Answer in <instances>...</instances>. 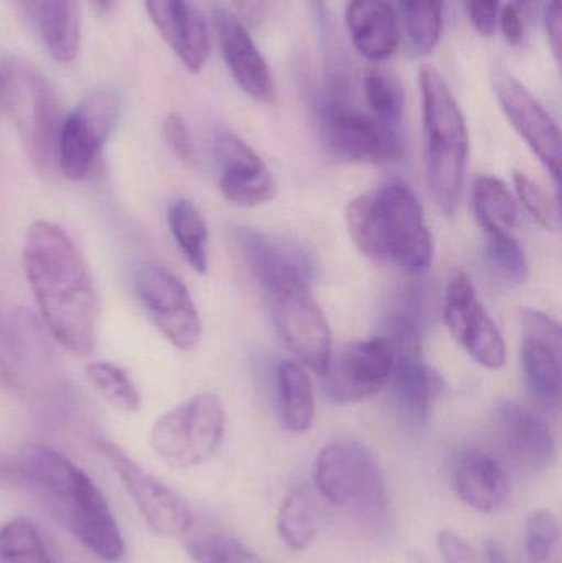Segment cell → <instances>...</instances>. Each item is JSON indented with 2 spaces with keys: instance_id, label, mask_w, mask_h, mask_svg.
Returning a JSON list of instances; mask_svg holds the SVG:
<instances>
[{
  "instance_id": "obj_25",
  "label": "cell",
  "mask_w": 562,
  "mask_h": 563,
  "mask_svg": "<svg viewBox=\"0 0 562 563\" xmlns=\"http://www.w3.org/2000/svg\"><path fill=\"white\" fill-rule=\"evenodd\" d=\"M277 534L293 551H306L319 534V506L309 485L294 486L277 512Z\"/></svg>"
},
{
  "instance_id": "obj_15",
  "label": "cell",
  "mask_w": 562,
  "mask_h": 563,
  "mask_svg": "<svg viewBox=\"0 0 562 563\" xmlns=\"http://www.w3.org/2000/svg\"><path fill=\"white\" fill-rule=\"evenodd\" d=\"M20 78L16 82L12 73L20 132L38 174L52 177L58 170L59 134L65 118L55 92L42 76L22 73Z\"/></svg>"
},
{
  "instance_id": "obj_20",
  "label": "cell",
  "mask_w": 562,
  "mask_h": 563,
  "mask_svg": "<svg viewBox=\"0 0 562 563\" xmlns=\"http://www.w3.org/2000/svg\"><path fill=\"white\" fill-rule=\"evenodd\" d=\"M148 19L188 71L200 73L210 56L203 16L188 0H144Z\"/></svg>"
},
{
  "instance_id": "obj_27",
  "label": "cell",
  "mask_w": 562,
  "mask_h": 563,
  "mask_svg": "<svg viewBox=\"0 0 562 563\" xmlns=\"http://www.w3.org/2000/svg\"><path fill=\"white\" fill-rule=\"evenodd\" d=\"M168 227L187 263L198 274H207L208 230L198 208L185 198L172 201L168 207Z\"/></svg>"
},
{
  "instance_id": "obj_36",
  "label": "cell",
  "mask_w": 562,
  "mask_h": 563,
  "mask_svg": "<svg viewBox=\"0 0 562 563\" xmlns=\"http://www.w3.org/2000/svg\"><path fill=\"white\" fill-rule=\"evenodd\" d=\"M20 387L19 350L12 333L0 320V389L15 390Z\"/></svg>"
},
{
  "instance_id": "obj_18",
  "label": "cell",
  "mask_w": 562,
  "mask_h": 563,
  "mask_svg": "<svg viewBox=\"0 0 562 563\" xmlns=\"http://www.w3.org/2000/svg\"><path fill=\"white\" fill-rule=\"evenodd\" d=\"M213 157L218 187L231 205L256 208L279 194V185L263 158L236 135L220 132L213 141Z\"/></svg>"
},
{
  "instance_id": "obj_1",
  "label": "cell",
  "mask_w": 562,
  "mask_h": 563,
  "mask_svg": "<svg viewBox=\"0 0 562 563\" xmlns=\"http://www.w3.org/2000/svg\"><path fill=\"white\" fill-rule=\"evenodd\" d=\"M23 266L49 333L75 356L91 353L98 298L75 241L56 224L36 221L26 231Z\"/></svg>"
},
{
  "instance_id": "obj_16",
  "label": "cell",
  "mask_w": 562,
  "mask_h": 563,
  "mask_svg": "<svg viewBox=\"0 0 562 563\" xmlns=\"http://www.w3.org/2000/svg\"><path fill=\"white\" fill-rule=\"evenodd\" d=\"M495 96L502 111L528 147L540 158L557 185L561 180V131L550 112L540 104L507 69L497 66L492 73Z\"/></svg>"
},
{
  "instance_id": "obj_28",
  "label": "cell",
  "mask_w": 562,
  "mask_h": 563,
  "mask_svg": "<svg viewBox=\"0 0 562 563\" xmlns=\"http://www.w3.org/2000/svg\"><path fill=\"white\" fill-rule=\"evenodd\" d=\"M409 48L416 56L429 55L439 45L444 22L442 0H399Z\"/></svg>"
},
{
  "instance_id": "obj_39",
  "label": "cell",
  "mask_w": 562,
  "mask_h": 563,
  "mask_svg": "<svg viewBox=\"0 0 562 563\" xmlns=\"http://www.w3.org/2000/svg\"><path fill=\"white\" fill-rule=\"evenodd\" d=\"M467 9L469 19H471L474 29L482 36H492L497 29L498 22V0H464Z\"/></svg>"
},
{
  "instance_id": "obj_32",
  "label": "cell",
  "mask_w": 562,
  "mask_h": 563,
  "mask_svg": "<svg viewBox=\"0 0 562 563\" xmlns=\"http://www.w3.org/2000/svg\"><path fill=\"white\" fill-rule=\"evenodd\" d=\"M365 96L373 115L386 125L398 128L405 111L401 85L386 69L370 68L365 75Z\"/></svg>"
},
{
  "instance_id": "obj_44",
  "label": "cell",
  "mask_w": 562,
  "mask_h": 563,
  "mask_svg": "<svg viewBox=\"0 0 562 563\" xmlns=\"http://www.w3.org/2000/svg\"><path fill=\"white\" fill-rule=\"evenodd\" d=\"M485 561L487 563H511L508 559L507 549L497 539H488L485 542Z\"/></svg>"
},
{
  "instance_id": "obj_4",
  "label": "cell",
  "mask_w": 562,
  "mask_h": 563,
  "mask_svg": "<svg viewBox=\"0 0 562 563\" xmlns=\"http://www.w3.org/2000/svg\"><path fill=\"white\" fill-rule=\"evenodd\" d=\"M346 230L373 260L419 276L431 267L434 244L421 201L406 184H388L350 201Z\"/></svg>"
},
{
  "instance_id": "obj_34",
  "label": "cell",
  "mask_w": 562,
  "mask_h": 563,
  "mask_svg": "<svg viewBox=\"0 0 562 563\" xmlns=\"http://www.w3.org/2000/svg\"><path fill=\"white\" fill-rule=\"evenodd\" d=\"M487 257L492 267L510 284H525L530 274L527 254L514 234L487 236Z\"/></svg>"
},
{
  "instance_id": "obj_17",
  "label": "cell",
  "mask_w": 562,
  "mask_h": 563,
  "mask_svg": "<svg viewBox=\"0 0 562 563\" xmlns=\"http://www.w3.org/2000/svg\"><path fill=\"white\" fill-rule=\"evenodd\" d=\"M521 369L531 397L547 412L561 409V327L543 311L527 308L521 313Z\"/></svg>"
},
{
  "instance_id": "obj_30",
  "label": "cell",
  "mask_w": 562,
  "mask_h": 563,
  "mask_svg": "<svg viewBox=\"0 0 562 563\" xmlns=\"http://www.w3.org/2000/svg\"><path fill=\"white\" fill-rule=\"evenodd\" d=\"M0 563H56L38 529L25 518L0 526Z\"/></svg>"
},
{
  "instance_id": "obj_24",
  "label": "cell",
  "mask_w": 562,
  "mask_h": 563,
  "mask_svg": "<svg viewBox=\"0 0 562 563\" xmlns=\"http://www.w3.org/2000/svg\"><path fill=\"white\" fill-rule=\"evenodd\" d=\"M277 404L283 426L293 433H306L316 417L312 380L306 367L283 361L277 367Z\"/></svg>"
},
{
  "instance_id": "obj_38",
  "label": "cell",
  "mask_w": 562,
  "mask_h": 563,
  "mask_svg": "<svg viewBox=\"0 0 562 563\" xmlns=\"http://www.w3.org/2000/svg\"><path fill=\"white\" fill-rule=\"evenodd\" d=\"M436 544L444 563H482L471 544L451 529H441Z\"/></svg>"
},
{
  "instance_id": "obj_12",
  "label": "cell",
  "mask_w": 562,
  "mask_h": 563,
  "mask_svg": "<svg viewBox=\"0 0 562 563\" xmlns=\"http://www.w3.org/2000/svg\"><path fill=\"white\" fill-rule=\"evenodd\" d=\"M444 318L449 331L469 356L487 369H500L507 361L502 331L485 310L467 274L454 271L445 287Z\"/></svg>"
},
{
  "instance_id": "obj_31",
  "label": "cell",
  "mask_w": 562,
  "mask_h": 563,
  "mask_svg": "<svg viewBox=\"0 0 562 563\" xmlns=\"http://www.w3.org/2000/svg\"><path fill=\"white\" fill-rule=\"evenodd\" d=\"M91 386L119 412L135 413L141 409V394L131 377L111 363H92L86 367Z\"/></svg>"
},
{
  "instance_id": "obj_14",
  "label": "cell",
  "mask_w": 562,
  "mask_h": 563,
  "mask_svg": "<svg viewBox=\"0 0 562 563\" xmlns=\"http://www.w3.org/2000/svg\"><path fill=\"white\" fill-rule=\"evenodd\" d=\"M393 347L386 336L352 344L339 356L330 357L323 371V393L333 404L360 402L382 393L392 379Z\"/></svg>"
},
{
  "instance_id": "obj_42",
  "label": "cell",
  "mask_w": 562,
  "mask_h": 563,
  "mask_svg": "<svg viewBox=\"0 0 562 563\" xmlns=\"http://www.w3.org/2000/svg\"><path fill=\"white\" fill-rule=\"evenodd\" d=\"M562 3L561 0H548L547 10H544V25H547L548 42L553 49L557 59L561 55L562 36Z\"/></svg>"
},
{
  "instance_id": "obj_11",
  "label": "cell",
  "mask_w": 562,
  "mask_h": 563,
  "mask_svg": "<svg viewBox=\"0 0 562 563\" xmlns=\"http://www.w3.org/2000/svg\"><path fill=\"white\" fill-rule=\"evenodd\" d=\"M135 298L152 323L178 350L200 343L201 318L184 282L155 264L135 269L132 277Z\"/></svg>"
},
{
  "instance_id": "obj_3",
  "label": "cell",
  "mask_w": 562,
  "mask_h": 563,
  "mask_svg": "<svg viewBox=\"0 0 562 563\" xmlns=\"http://www.w3.org/2000/svg\"><path fill=\"white\" fill-rule=\"evenodd\" d=\"M32 489L79 544L106 562L121 561L125 545L114 515L92 479L56 450L40 443L19 455Z\"/></svg>"
},
{
  "instance_id": "obj_33",
  "label": "cell",
  "mask_w": 562,
  "mask_h": 563,
  "mask_svg": "<svg viewBox=\"0 0 562 563\" xmlns=\"http://www.w3.org/2000/svg\"><path fill=\"white\" fill-rule=\"evenodd\" d=\"M561 541L560 521L550 509H537L525 525V551L531 563L553 561Z\"/></svg>"
},
{
  "instance_id": "obj_46",
  "label": "cell",
  "mask_w": 562,
  "mask_h": 563,
  "mask_svg": "<svg viewBox=\"0 0 562 563\" xmlns=\"http://www.w3.org/2000/svg\"><path fill=\"white\" fill-rule=\"evenodd\" d=\"M409 563H429L428 559L425 558V555L421 554V552H412L411 555H409Z\"/></svg>"
},
{
  "instance_id": "obj_37",
  "label": "cell",
  "mask_w": 562,
  "mask_h": 563,
  "mask_svg": "<svg viewBox=\"0 0 562 563\" xmlns=\"http://www.w3.org/2000/svg\"><path fill=\"white\" fill-rule=\"evenodd\" d=\"M164 139L178 161L184 162L185 165L195 164L194 142L181 115L168 114L165 118Z\"/></svg>"
},
{
  "instance_id": "obj_10",
  "label": "cell",
  "mask_w": 562,
  "mask_h": 563,
  "mask_svg": "<svg viewBox=\"0 0 562 563\" xmlns=\"http://www.w3.org/2000/svg\"><path fill=\"white\" fill-rule=\"evenodd\" d=\"M98 446L155 534L178 539L194 529V512L180 493L145 472L115 443L102 440Z\"/></svg>"
},
{
  "instance_id": "obj_6",
  "label": "cell",
  "mask_w": 562,
  "mask_h": 563,
  "mask_svg": "<svg viewBox=\"0 0 562 563\" xmlns=\"http://www.w3.org/2000/svg\"><path fill=\"white\" fill-rule=\"evenodd\" d=\"M426 172L432 197L445 214L458 210L465 184L469 131L464 112L438 68L419 69Z\"/></svg>"
},
{
  "instance_id": "obj_45",
  "label": "cell",
  "mask_w": 562,
  "mask_h": 563,
  "mask_svg": "<svg viewBox=\"0 0 562 563\" xmlns=\"http://www.w3.org/2000/svg\"><path fill=\"white\" fill-rule=\"evenodd\" d=\"M10 86H12V73L7 71L2 65H0V108L3 102L9 99Z\"/></svg>"
},
{
  "instance_id": "obj_50",
  "label": "cell",
  "mask_w": 562,
  "mask_h": 563,
  "mask_svg": "<svg viewBox=\"0 0 562 563\" xmlns=\"http://www.w3.org/2000/svg\"><path fill=\"white\" fill-rule=\"evenodd\" d=\"M518 2H530V0H518Z\"/></svg>"
},
{
  "instance_id": "obj_7",
  "label": "cell",
  "mask_w": 562,
  "mask_h": 563,
  "mask_svg": "<svg viewBox=\"0 0 562 563\" xmlns=\"http://www.w3.org/2000/svg\"><path fill=\"white\" fill-rule=\"evenodd\" d=\"M227 412L220 397L205 393L162 416L152 427L151 446L172 468L203 465L220 449Z\"/></svg>"
},
{
  "instance_id": "obj_19",
  "label": "cell",
  "mask_w": 562,
  "mask_h": 563,
  "mask_svg": "<svg viewBox=\"0 0 562 563\" xmlns=\"http://www.w3.org/2000/svg\"><path fill=\"white\" fill-rule=\"evenodd\" d=\"M492 430L502 452L520 468L544 472L557 462V440L548 423L514 400L495 406Z\"/></svg>"
},
{
  "instance_id": "obj_21",
  "label": "cell",
  "mask_w": 562,
  "mask_h": 563,
  "mask_svg": "<svg viewBox=\"0 0 562 563\" xmlns=\"http://www.w3.org/2000/svg\"><path fill=\"white\" fill-rule=\"evenodd\" d=\"M214 26L220 40L221 55L238 86L254 101L264 104L274 102L276 86L273 73L247 29L227 12L214 15Z\"/></svg>"
},
{
  "instance_id": "obj_2",
  "label": "cell",
  "mask_w": 562,
  "mask_h": 563,
  "mask_svg": "<svg viewBox=\"0 0 562 563\" xmlns=\"http://www.w3.org/2000/svg\"><path fill=\"white\" fill-rule=\"evenodd\" d=\"M234 241L264 294L280 340L302 366L322 374L332 357V331L299 264L250 228H238Z\"/></svg>"
},
{
  "instance_id": "obj_8",
  "label": "cell",
  "mask_w": 562,
  "mask_h": 563,
  "mask_svg": "<svg viewBox=\"0 0 562 563\" xmlns=\"http://www.w3.org/2000/svg\"><path fill=\"white\" fill-rule=\"evenodd\" d=\"M388 338L393 347V394L403 419L412 427L428 422L432 404L441 396L444 380L422 354V320L416 314L396 311L388 321Z\"/></svg>"
},
{
  "instance_id": "obj_43",
  "label": "cell",
  "mask_w": 562,
  "mask_h": 563,
  "mask_svg": "<svg viewBox=\"0 0 562 563\" xmlns=\"http://www.w3.org/2000/svg\"><path fill=\"white\" fill-rule=\"evenodd\" d=\"M498 20H500L502 33H504L508 45H520V43L524 42L525 36V25L524 19H521L520 15V10L515 5H507L500 13H498Z\"/></svg>"
},
{
  "instance_id": "obj_22",
  "label": "cell",
  "mask_w": 562,
  "mask_h": 563,
  "mask_svg": "<svg viewBox=\"0 0 562 563\" xmlns=\"http://www.w3.org/2000/svg\"><path fill=\"white\" fill-rule=\"evenodd\" d=\"M455 495L469 508L478 512H498L511 495L507 472L491 453L464 450L455 456L451 468Z\"/></svg>"
},
{
  "instance_id": "obj_13",
  "label": "cell",
  "mask_w": 562,
  "mask_h": 563,
  "mask_svg": "<svg viewBox=\"0 0 562 563\" xmlns=\"http://www.w3.org/2000/svg\"><path fill=\"white\" fill-rule=\"evenodd\" d=\"M119 119L114 92L98 91L86 98L63 119L58 144V170L73 181L91 175L102 145L108 142Z\"/></svg>"
},
{
  "instance_id": "obj_48",
  "label": "cell",
  "mask_w": 562,
  "mask_h": 563,
  "mask_svg": "<svg viewBox=\"0 0 562 563\" xmlns=\"http://www.w3.org/2000/svg\"><path fill=\"white\" fill-rule=\"evenodd\" d=\"M23 2L29 3V5H33V7H35V2H36V0H23Z\"/></svg>"
},
{
  "instance_id": "obj_23",
  "label": "cell",
  "mask_w": 562,
  "mask_h": 563,
  "mask_svg": "<svg viewBox=\"0 0 562 563\" xmlns=\"http://www.w3.org/2000/svg\"><path fill=\"white\" fill-rule=\"evenodd\" d=\"M345 22L353 45L370 62H385L398 52V16L388 0H350Z\"/></svg>"
},
{
  "instance_id": "obj_5",
  "label": "cell",
  "mask_w": 562,
  "mask_h": 563,
  "mask_svg": "<svg viewBox=\"0 0 562 563\" xmlns=\"http://www.w3.org/2000/svg\"><path fill=\"white\" fill-rule=\"evenodd\" d=\"M313 482L320 498L337 508L349 509L370 534H388L392 528L388 485L368 445L356 439L327 443L317 455Z\"/></svg>"
},
{
  "instance_id": "obj_29",
  "label": "cell",
  "mask_w": 562,
  "mask_h": 563,
  "mask_svg": "<svg viewBox=\"0 0 562 563\" xmlns=\"http://www.w3.org/2000/svg\"><path fill=\"white\" fill-rule=\"evenodd\" d=\"M185 548L195 563H264L253 549L224 532L191 529Z\"/></svg>"
},
{
  "instance_id": "obj_35",
  "label": "cell",
  "mask_w": 562,
  "mask_h": 563,
  "mask_svg": "<svg viewBox=\"0 0 562 563\" xmlns=\"http://www.w3.org/2000/svg\"><path fill=\"white\" fill-rule=\"evenodd\" d=\"M514 185L521 203L541 228L548 231L561 230L560 207L540 185L535 184L524 172H514Z\"/></svg>"
},
{
  "instance_id": "obj_9",
  "label": "cell",
  "mask_w": 562,
  "mask_h": 563,
  "mask_svg": "<svg viewBox=\"0 0 562 563\" xmlns=\"http://www.w3.org/2000/svg\"><path fill=\"white\" fill-rule=\"evenodd\" d=\"M319 119L323 144L340 161L388 164L403 157L398 128L386 125L375 115L330 99L320 106Z\"/></svg>"
},
{
  "instance_id": "obj_47",
  "label": "cell",
  "mask_w": 562,
  "mask_h": 563,
  "mask_svg": "<svg viewBox=\"0 0 562 563\" xmlns=\"http://www.w3.org/2000/svg\"><path fill=\"white\" fill-rule=\"evenodd\" d=\"M96 3H98L101 9L109 10L112 7V3H114V0H96Z\"/></svg>"
},
{
  "instance_id": "obj_49",
  "label": "cell",
  "mask_w": 562,
  "mask_h": 563,
  "mask_svg": "<svg viewBox=\"0 0 562 563\" xmlns=\"http://www.w3.org/2000/svg\"><path fill=\"white\" fill-rule=\"evenodd\" d=\"M38 2H56V0H36L35 5Z\"/></svg>"
},
{
  "instance_id": "obj_26",
  "label": "cell",
  "mask_w": 562,
  "mask_h": 563,
  "mask_svg": "<svg viewBox=\"0 0 562 563\" xmlns=\"http://www.w3.org/2000/svg\"><path fill=\"white\" fill-rule=\"evenodd\" d=\"M475 217L487 236L514 234L518 223V207L514 195L500 178L484 175L472 185Z\"/></svg>"
},
{
  "instance_id": "obj_41",
  "label": "cell",
  "mask_w": 562,
  "mask_h": 563,
  "mask_svg": "<svg viewBox=\"0 0 562 563\" xmlns=\"http://www.w3.org/2000/svg\"><path fill=\"white\" fill-rule=\"evenodd\" d=\"M26 488V476L19 459L0 453V489Z\"/></svg>"
},
{
  "instance_id": "obj_40",
  "label": "cell",
  "mask_w": 562,
  "mask_h": 563,
  "mask_svg": "<svg viewBox=\"0 0 562 563\" xmlns=\"http://www.w3.org/2000/svg\"><path fill=\"white\" fill-rule=\"evenodd\" d=\"M233 7L244 29H260L269 15V0H233Z\"/></svg>"
}]
</instances>
